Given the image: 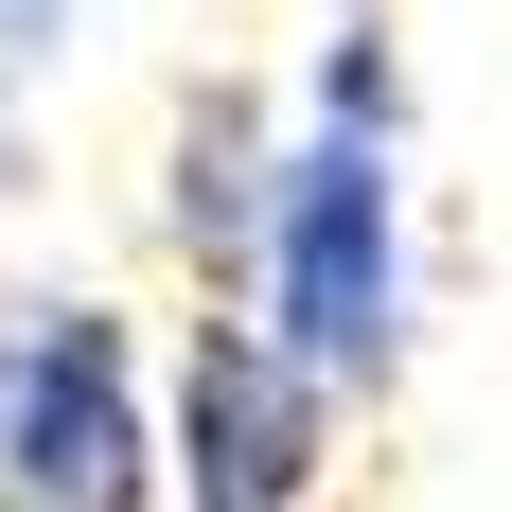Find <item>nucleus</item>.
<instances>
[{"label":"nucleus","instance_id":"1","mask_svg":"<svg viewBox=\"0 0 512 512\" xmlns=\"http://www.w3.org/2000/svg\"><path fill=\"white\" fill-rule=\"evenodd\" d=\"M265 336L318 371V389H389L407 371V71H389V18L336 0L318 36V124L265 159V248H248Z\"/></svg>","mask_w":512,"mask_h":512},{"label":"nucleus","instance_id":"2","mask_svg":"<svg viewBox=\"0 0 512 512\" xmlns=\"http://www.w3.org/2000/svg\"><path fill=\"white\" fill-rule=\"evenodd\" d=\"M142 495H159L142 336L71 283L0 301V512H142Z\"/></svg>","mask_w":512,"mask_h":512},{"label":"nucleus","instance_id":"3","mask_svg":"<svg viewBox=\"0 0 512 512\" xmlns=\"http://www.w3.org/2000/svg\"><path fill=\"white\" fill-rule=\"evenodd\" d=\"M318 460H336V389H318V371L265 336L248 283H212L195 336H177L159 495H177V512H318Z\"/></svg>","mask_w":512,"mask_h":512},{"label":"nucleus","instance_id":"4","mask_svg":"<svg viewBox=\"0 0 512 512\" xmlns=\"http://www.w3.org/2000/svg\"><path fill=\"white\" fill-rule=\"evenodd\" d=\"M265 159H283V142H265L248 89H195V106H177V195H159V212H177L195 283H248V248H265Z\"/></svg>","mask_w":512,"mask_h":512},{"label":"nucleus","instance_id":"5","mask_svg":"<svg viewBox=\"0 0 512 512\" xmlns=\"http://www.w3.org/2000/svg\"><path fill=\"white\" fill-rule=\"evenodd\" d=\"M71 18H89V0H0V89H18V71H53V53H71Z\"/></svg>","mask_w":512,"mask_h":512},{"label":"nucleus","instance_id":"6","mask_svg":"<svg viewBox=\"0 0 512 512\" xmlns=\"http://www.w3.org/2000/svg\"><path fill=\"white\" fill-rule=\"evenodd\" d=\"M18 195H36V142H18V106H0V212H18Z\"/></svg>","mask_w":512,"mask_h":512}]
</instances>
